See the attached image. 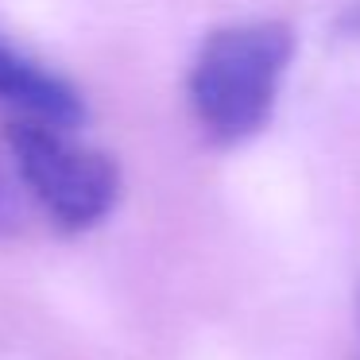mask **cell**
I'll list each match as a JSON object with an SVG mask.
<instances>
[{
  "label": "cell",
  "instance_id": "6da1fadb",
  "mask_svg": "<svg viewBox=\"0 0 360 360\" xmlns=\"http://www.w3.org/2000/svg\"><path fill=\"white\" fill-rule=\"evenodd\" d=\"M295 58V32L275 20L217 27L190 66V109L205 136L240 143L267 124L283 74Z\"/></svg>",
  "mask_w": 360,
  "mask_h": 360
},
{
  "label": "cell",
  "instance_id": "7a4b0ae2",
  "mask_svg": "<svg viewBox=\"0 0 360 360\" xmlns=\"http://www.w3.org/2000/svg\"><path fill=\"white\" fill-rule=\"evenodd\" d=\"M4 140L20 182L58 229L82 233L112 213L120 198V171L105 151L82 143L74 128L12 117Z\"/></svg>",
  "mask_w": 360,
  "mask_h": 360
},
{
  "label": "cell",
  "instance_id": "3957f363",
  "mask_svg": "<svg viewBox=\"0 0 360 360\" xmlns=\"http://www.w3.org/2000/svg\"><path fill=\"white\" fill-rule=\"evenodd\" d=\"M0 101L12 105L16 117L47 120L63 128H78L86 120L82 94L70 82L4 39H0Z\"/></svg>",
  "mask_w": 360,
  "mask_h": 360
},
{
  "label": "cell",
  "instance_id": "277c9868",
  "mask_svg": "<svg viewBox=\"0 0 360 360\" xmlns=\"http://www.w3.org/2000/svg\"><path fill=\"white\" fill-rule=\"evenodd\" d=\"M20 221H24V210H20V198L16 190H12V182L4 179V171H0V236H8L20 229Z\"/></svg>",
  "mask_w": 360,
  "mask_h": 360
},
{
  "label": "cell",
  "instance_id": "5b68a950",
  "mask_svg": "<svg viewBox=\"0 0 360 360\" xmlns=\"http://www.w3.org/2000/svg\"><path fill=\"white\" fill-rule=\"evenodd\" d=\"M345 32L360 35V4H352V12H345Z\"/></svg>",
  "mask_w": 360,
  "mask_h": 360
}]
</instances>
